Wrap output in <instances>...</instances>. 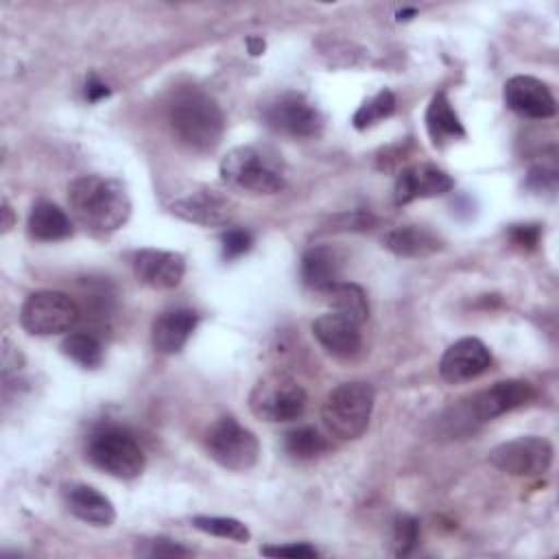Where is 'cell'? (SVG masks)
Wrapping results in <instances>:
<instances>
[{"mask_svg":"<svg viewBox=\"0 0 559 559\" xmlns=\"http://www.w3.org/2000/svg\"><path fill=\"white\" fill-rule=\"evenodd\" d=\"M262 555L266 557H293V559H312L317 557V548L310 544H284V546H262Z\"/></svg>","mask_w":559,"mask_h":559,"instance_id":"32","label":"cell"},{"mask_svg":"<svg viewBox=\"0 0 559 559\" xmlns=\"http://www.w3.org/2000/svg\"><path fill=\"white\" fill-rule=\"evenodd\" d=\"M168 207L181 221L203 227L227 225L236 214V205L225 194L207 186H197L188 190L186 194L177 197Z\"/></svg>","mask_w":559,"mask_h":559,"instance_id":"12","label":"cell"},{"mask_svg":"<svg viewBox=\"0 0 559 559\" xmlns=\"http://www.w3.org/2000/svg\"><path fill=\"white\" fill-rule=\"evenodd\" d=\"M151 548L148 550H144V555H151V557H159V555H190V550L188 548H183V546H179L177 542H173V539H164V537H159V539H151V542H146Z\"/></svg>","mask_w":559,"mask_h":559,"instance_id":"34","label":"cell"},{"mask_svg":"<svg viewBox=\"0 0 559 559\" xmlns=\"http://www.w3.org/2000/svg\"><path fill=\"white\" fill-rule=\"evenodd\" d=\"M63 496H66V504L70 509V513L74 518H79L81 522H87L92 526H111L116 520V509L111 504V500L100 493L98 489H94L92 485H68L63 487Z\"/></svg>","mask_w":559,"mask_h":559,"instance_id":"19","label":"cell"},{"mask_svg":"<svg viewBox=\"0 0 559 559\" xmlns=\"http://www.w3.org/2000/svg\"><path fill=\"white\" fill-rule=\"evenodd\" d=\"M74 218L96 238H109L131 216V199L122 181L105 175H81L68 186Z\"/></svg>","mask_w":559,"mask_h":559,"instance_id":"1","label":"cell"},{"mask_svg":"<svg viewBox=\"0 0 559 559\" xmlns=\"http://www.w3.org/2000/svg\"><path fill=\"white\" fill-rule=\"evenodd\" d=\"M87 459L100 472L131 480L144 472L146 456L135 437L120 426H103L87 441Z\"/></svg>","mask_w":559,"mask_h":559,"instance_id":"5","label":"cell"},{"mask_svg":"<svg viewBox=\"0 0 559 559\" xmlns=\"http://www.w3.org/2000/svg\"><path fill=\"white\" fill-rule=\"evenodd\" d=\"M384 247L402 258H426L443 247L437 234L421 225H400L384 236Z\"/></svg>","mask_w":559,"mask_h":559,"instance_id":"22","label":"cell"},{"mask_svg":"<svg viewBox=\"0 0 559 559\" xmlns=\"http://www.w3.org/2000/svg\"><path fill=\"white\" fill-rule=\"evenodd\" d=\"M221 179L236 190L253 194H275L284 188V175L266 151L258 146L231 148L218 166Z\"/></svg>","mask_w":559,"mask_h":559,"instance_id":"4","label":"cell"},{"mask_svg":"<svg viewBox=\"0 0 559 559\" xmlns=\"http://www.w3.org/2000/svg\"><path fill=\"white\" fill-rule=\"evenodd\" d=\"M205 450L212 461L231 472H247L258 463V437L234 417H221L205 435Z\"/></svg>","mask_w":559,"mask_h":559,"instance_id":"7","label":"cell"},{"mask_svg":"<svg viewBox=\"0 0 559 559\" xmlns=\"http://www.w3.org/2000/svg\"><path fill=\"white\" fill-rule=\"evenodd\" d=\"M489 463L511 476H542L552 463V445L544 437L526 435L496 445Z\"/></svg>","mask_w":559,"mask_h":559,"instance_id":"11","label":"cell"},{"mask_svg":"<svg viewBox=\"0 0 559 559\" xmlns=\"http://www.w3.org/2000/svg\"><path fill=\"white\" fill-rule=\"evenodd\" d=\"M166 116L173 135L197 153L214 151L225 131L223 111L216 100L192 85L173 92Z\"/></svg>","mask_w":559,"mask_h":559,"instance_id":"2","label":"cell"},{"mask_svg":"<svg viewBox=\"0 0 559 559\" xmlns=\"http://www.w3.org/2000/svg\"><path fill=\"white\" fill-rule=\"evenodd\" d=\"M493 358L480 338L465 336L454 341L439 360V373L450 384H461L483 376L491 367Z\"/></svg>","mask_w":559,"mask_h":559,"instance_id":"13","label":"cell"},{"mask_svg":"<svg viewBox=\"0 0 559 559\" xmlns=\"http://www.w3.org/2000/svg\"><path fill=\"white\" fill-rule=\"evenodd\" d=\"M262 120L290 138H314L323 127L319 109L299 92H282L260 107Z\"/></svg>","mask_w":559,"mask_h":559,"instance_id":"10","label":"cell"},{"mask_svg":"<svg viewBox=\"0 0 559 559\" xmlns=\"http://www.w3.org/2000/svg\"><path fill=\"white\" fill-rule=\"evenodd\" d=\"M221 242H223V258L225 260H236V258L245 255L251 249L253 238L247 229L231 227L221 236Z\"/></svg>","mask_w":559,"mask_h":559,"instance_id":"30","label":"cell"},{"mask_svg":"<svg viewBox=\"0 0 559 559\" xmlns=\"http://www.w3.org/2000/svg\"><path fill=\"white\" fill-rule=\"evenodd\" d=\"M426 129L437 148H443L445 144L465 138L463 122L443 92H437L428 103Z\"/></svg>","mask_w":559,"mask_h":559,"instance_id":"20","label":"cell"},{"mask_svg":"<svg viewBox=\"0 0 559 559\" xmlns=\"http://www.w3.org/2000/svg\"><path fill=\"white\" fill-rule=\"evenodd\" d=\"M312 334L319 345L334 358H354L362 347L360 325L334 310L312 321Z\"/></svg>","mask_w":559,"mask_h":559,"instance_id":"17","label":"cell"},{"mask_svg":"<svg viewBox=\"0 0 559 559\" xmlns=\"http://www.w3.org/2000/svg\"><path fill=\"white\" fill-rule=\"evenodd\" d=\"M284 450L295 461H312L330 450L328 439L312 426H299L284 437Z\"/></svg>","mask_w":559,"mask_h":559,"instance_id":"25","label":"cell"},{"mask_svg":"<svg viewBox=\"0 0 559 559\" xmlns=\"http://www.w3.org/2000/svg\"><path fill=\"white\" fill-rule=\"evenodd\" d=\"M109 94H111V90H109L98 76L90 74V79H87V83H85V98H87L90 103H98V100L107 98Z\"/></svg>","mask_w":559,"mask_h":559,"instance_id":"35","label":"cell"},{"mask_svg":"<svg viewBox=\"0 0 559 559\" xmlns=\"http://www.w3.org/2000/svg\"><path fill=\"white\" fill-rule=\"evenodd\" d=\"M417 9H404V11H397V20H411L408 15H415Z\"/></svg>","mask_w":559,"mask_h":559,"instance_id":"37","label":"cell"},{"mask_svg":"<svg viewBox=\"0 0 559 559\" xmlns=\"http://www.w3.org/2000/svg\"><path fill=\"white\" fill-rule=\"evenodd\" d=\"M133 273L144 286L168 290L177 288L186 273V260L181 253L164 249H142L133 255Z\"/></svg>","mask_w":559,"mask_h":559,"instance_id":"15","label":"cell"},{"mask_svg":"<svg viewBox=\"0 0 559 559\" xmlns=\"http://www.w3.org/2000/svg\"><path fill=\"white\" fill-rule=\"evenodd\" d=\"M247 46H249V52H251V55H262V50H264L262 37H249V39H247Z\"/></svg>","mask_w":559,"mask_h":559,"instance_id":"36","label":"cell"},{"mask_svg":"<svg viewBox=\"0 0 559 559\" xmlns=\"http://www.w3.org/2000/svg\"><path fill=\"white\" fill-rule=\"evenodd\" d=\"M81 317L76 301L61 290H37L26 297L20 323L28 334L50 336L68 332Z\"/></svg>","mask_w":559,"mask_h":559,"instance_id":"8","label":"cell"},{"mask_svg":"<svg viewBox=\"0 0 559 559\" xmlns=\"http://www.w3.org/2000/svg\"><path fill=\"white\" fill-rule=\"evenodd\" d=\"M373 400L376 393L369 382H343L328 393L321 406V419L334 437L358 439L369 426Z\"/></svg>","mask_w":559,"mask_h":559,"instance_id":"3","label":"cell"},{"mask_svg":"<svg viewBox=\"0 0 559 559\" xmlns=\"http://www.w3.org/2000/svg\"><path fill=\"white\" fill-rule=\"evenodd\" d=\"M557 183V168L555 164L546 166V164H537L528 170V186L533 190H555Z\"/></svg>","mask_w":559,"mask_h":559,"instance_id":"33","label":"cell"},{"mask_svg":"<svg viewBox=\"0 0 559 559\" xmlns=\"http://www.w3.org/2000/svg\"><path fill=\"white\" fill-rule=\"evenodd\" d=\"M338 275H341V255L336 249L328 245H319L304 253L301 282L308 288L323 293L328 286L338 282Z\"/></svg>","mask_w":559,"mask_h":559,"instance_id":"23","label":"cell"},{"mask_svg":"<svg viewBox=\"0 0 559 559\" xmlns=\"http://www.w3.org/2000/svg\"><path fill=\"white\" fill-rule=\"evenodd\" d=\"M419 542V522L413 515H397L393 524V550L397 557L408 555Z\"/></svg>","mask_w":559,"mask_h":559,"instance_id":"29","label":"cell"},{"mask_svg":"<svg viewBox=\"0 0 559 559\" xmlns=\"http://www.w3.org/2000/svg\"><path fill=\"white\" fill-rule=\"evenodd\" d=\"M325 301L330 304V308L352 321H356L358 325H362L369 319V301L365 290L354 284V282H334L332 286H328L323 290Z\"/></svg>","mask_w":559,"mask_h":559,"instance_id":"24","label":"cell"},{"mask_svg":"<svg viewBox=\"0 0 559 559\" xmlns=\"http://www.w3.org/2000/svg\"><path fill=\"white\" fill-rule=\"evenodd\" d=\"M533 386L524 380H500L493 382L491 386L478 391L469 400H465L463 406L456 408V419L454 424L461 426L465 424V430L472 428V424H483L489 419H496L504 413H511L520 406H526L533 400Z\"/></svg>","mask_w":559,"mask_h":559,"instance_id":"9","label":"cell"},{"mask_svg":"<svg viewBox=\"0 0 559 559\" xmlns=\"http://www.w3.org/2000/svg\"><path fill=\"white\" fill-rule=\"evenodd\" d=\"M454 188V179L432 166V164H419V166H408L397 173L395 179V203L406 205L415 199H430V197H441Z\"/></svg>","mask_w":559,"mask_h":559,"instance_id":"16","label":"cell"},{"mask_svg":"<svg viewBox=\"0 0 559 559\" xmlns=\"http://www.w3.org/2000/svg\"><path fill=\"white\" fill-rule=\"evenodd\" d=\"M539 236L542 225L537 223H518L509 227V240L522 251H533L539 245Z\"/></svg>","mask_w":559,"mask_h":559,"instance_id":"31","label":"cell"},{"mask_svg":"<svg viewBox=\"0 0 559 559\" xmlns=\"http://www.w3.org/2000/svg\"><path fill=\"white\" fill-rule=\"evenodd\" d=\"M61 352L68 356L72 362L85 367V369H96L103 362V345L100 341L90 334V332H74L68 334L61 341Z\"/></svg>","mask_w":559,"mask_h":559,"instance_id":"26","label":"cell"},{"mask_svg":"<svg viewBox=\"0 0 559 559\" xmlns=\"http://www.w3.org/2000/svg\"><path fill=\"white\" fill-rule=\"evenodd\" d=\"M192 526L199 528L205 535H214L221 539H231L238 544H245L251 539V531L247 524H242L236 518H225V515H194Z\"/></svg>","mask_w":559,"mask_h":559,"instance_id":"27","label":"cell"},{"mask_svg":"<svg viewBox=\"0 0 559 559\" xmlns=\"http://www.w3.org/2000/svg\"><path fill=\"white\" fill-rule=\"evenodd\" d=\"M199 323V314L190 308H170L164 310L151 328V343L155 347V352L159 354H179L188 338L192 336V332L197 330Z\"/></svg>","mask_w":559,"mask_h":559,"instance_id":"18","label":"cell"},{"mask_svg":"<svg viewBox=\"0 0 559 559\" xmlns=\"http://www.w3.org/2000/svg\"><path fill=\"white\" fill-rule=\"evenodd\" d=\"M502 96L511 111H515L524 118H533V120L550 118V116H555V109H557L555 96L550 94L548 85L528 74L511 76L504 83Z\"/></svg>","mask_w":559,"mask_h":559,"instance_id":"14","label":"cell"},{"mask_svg":"<svg viewBox=\"0 0 559 559\" xmlns=\"http://www.w3.org/2000/svg\"><path fill=\"white\" fill-rule=\"evenodd\" d=\"M26 229H28V236L33 240H39V242L66 240L74 231L72 221L68 218V214L50 201H37L33 205V210L28 214Z\"/></svg>","mask_w":559,"mask_h":559,"instance_id":"21","label":"cell"},{"mask_svg":"<svg viewBox=\"0 0 559 559\" xmlns=\"http://www.w3.org/2000/svg\"><path fill=\"white\" fill-rule=\"evenodd\" d=\"M249 408L264 421H293L306 411V391L290 376L271 373L253 384L249 393Z\"/></svg>","mask_w":559,"mask_h":559,"instance_id":"6","label":"cell"},{"mask_svg":"<svg viewBox=\"0 0 559 559\" xmlns=\"http://www.w3.org/2000/svg\"><path fill=\"white\" fill-rule=\"evenodd\" d=\"M393 111H395V96H393V92L391 90H380L376 96H371L369 100H365L356 109L352 122H354V127L358 131H365V129L378 124L380 120L389 118Z\"/></svg>","mask_w":559,"mask_h":559,"instance_id":"28","label":"cell"}]
</instances>
